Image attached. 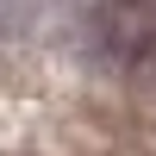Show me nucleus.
I'll return each instance as SVG.
<instances>
[{"instance_id": "nucleus-1", "label": "nucleus", "mask_w": 156, "mask_h": 156, "mask_svg": "<svg viewBox=\"0 0 156 156\" xmlns=\"http://www.w3.org/2000/svg\"><path fill=\"white\" fill-rule=\"evenodd\" d=\"M0 6H6V0H0Z\"/></svg>"}]
</instances>
